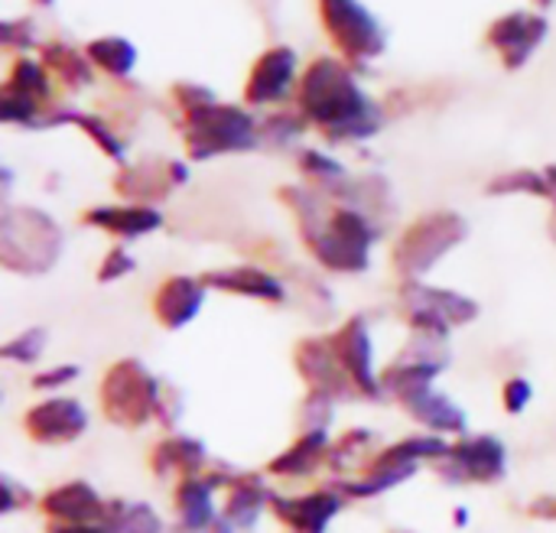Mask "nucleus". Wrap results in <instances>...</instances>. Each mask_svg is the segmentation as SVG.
<instances>
[{
  "mask_svg": "<svg viewBox=\"0 0 556 533\" xmlns=\"http://www.w3.org/2000/svg\"><path fill=\"white\" fill-rule=\"evenodd\" d=\"M296 101L303 117L316 124L332 143L368 140L384 124L381 107L365 94L355 72L332 55L316 59L303 72Z\"/></svg>",
  "mask_w": 556,
  "mask_h": 533,
  "instance_id": "f257e3e1",
  "label": "nucleus"
},
{
  "mask_svg": "<svg viewBox=\"0 0 556 533\" xmlns=\"http://www.w3.org/2000/svg\"><path fill=\"white\" fill-rule=\"evenodd\" d=\"M182 140H186V150L192 160H212V156H225V153L254 150L261 140V127L244 107L208 101L202 107L186 111Z\"/></svg>",
  "mask_w": 556,
  "mask_h": 533,
  "instance_id": "f03ea898",
  "label": "nucleus"
},
{
  "mask_svg": "<svg viewBox=\"0 0 556 533\" xmlns=\"http://www.w3.org/2000/svg\"><path fill=\"white\" fill-rule=\"evenodd\" d=\"M329 39L339 46L345 62L368 65L388 49V29L362 0H316Z\"/></svg>",
  "mask_w": 556,
  "mask_h": 533,
  "instance_id": "7ed1b4c3",
  "label": "nucleus"
},
{
  "mask_svg": "<svg viewBox=\"0 0 556 533\" xmlns=\"http://www.w3.org/2000/svg\"><path fill=\"white\" fill-rule=\"evenodd\" d=\"M104 414L121 427H140L160 407V384L137 361H121L101 384Z\"/></svg>",
  "mask_w": 556,
  "mask_h": 533,
  "instance_id": "20e7f679",
  "label": "nucleus"
},
{
  "mask_svg": "<svg viewBox=\"0 0 556 533\" xmlns=\"http://www.w3.org/2000/svg\"><path fill=\"white\" fill-rule=\"evenodd\" d=\"M463 238H466V221L459 215H453V212L427 215L407 228V234L401 238V244L394 251V264L401 267V274H410V277L427 274Z\"/></svg>",
  "mask_w": 556,
  "mask_h": 533,
  "instance_id": "39448f33",
  "label": "nucleus"
},
{
  "mask_svg": "<svg viewBox=\"0 0 556 533\" xmlns=\"http://www.w3.org/2000/svg\"><path fill=\"white\" fill-rule=\"evenodd\" d=\"M551 23L544 13H531V10H511L498 20H492L485 42L498 52L502 65L508 72H518L531 62V55L538 52V46L547 39Z\"/></svg>",
  "mask_w": 556,
  "mask_h": 533,
  "instance_id": "423d86ee",
  "label": "nucleus"
},
{
  "mask_svg": "<svg viewBox=\"0 0 556 533\" xmlns=\"http://www.w3.org/2000/svg\"><path fill=\"white\" fill-rule=\"evenodd\" d=\"M296 81V52L290 46H270L251 65L244 98L248 104H277L290 94Z\"/></svg>",
  "mask_w": 556,
  "mask_h": 533,
  "instance_id": "0eeeda50",
  "label": "nucleus"
},
{
  "mask_svg": "<svg viewBox=\"0 0 556 533\" xmlns=\"http://www.w3.org/2000/svg\"><path fill=\"white\" fill-rule=\"evenodd\" d=\"M85 427H88L85 407L68 397H49L26 414V430L36 443H52V446L72 443L75 436L85 433Z\"/></svg>",
  "mask_w": 556,
  "mask_h": 533,
  "instance_id": "6e6552de",
  "label": "nucleus"
},
{
  "mask_svg": "<svg viewBox=\"0 0 556 533\" xmlns=\"http://www.w3.org/2000/svg\"><path fill=\"white\" fill-rule=\"evenodd\" d=\"M407 303L414 306V326L430 329L437 335L446 326H459L476 316V303H469L456 293H443V290H414L407 296Z\"/></svg>",
  "mask_w": 556,
  "mask_h": 533,
  "instance_id": "1a4fd4ad",
  "label": "nucleus"
},
{
  "mask_svg": "<svg viewBox=\"0 0 556 533\" xmlns=\"http://www.w3.org/2000/svg\"><path fill=\"white\" fill-rule=\"evenodd\" d=\"M453 472L472 482H498L505 475V446L492 436H476L446 453Z\"/></svg>",
  "mask_w": 556,
  "mask_h": 533,
  "instance_id": "9d476101",
  "label": "nucleus"
},
{
  "mask_svg": "<svg viewBox=\"0 0 556 533\" xmlns=\"http://www.w3.org/2000/svg\"><path fill=\"white\" fill-rule=\"evenodd\" d=\"M332 352L342 365V371L368 394H378V381H375V368H371V342L368 332L362 329L358 319H352L332 342Z\"/></svg>",
  "mask_w": 556,
  "mask_h": 533,
  "instance_id": "9b49d317",
  "label": "nucleus"
},
{
  "mask_svg": "<svg viewBox=\"0 0 556 533\" xmlns=\"http://www.w3.org/2000/svg\"><path fill=\"white\" fill-rule=\"evenodd\" d=\"M186 166L176 160H163V163H140V166H127L117 176V192L134 195V199H153V195H166L173 186L186 182Z\"/></svg>",
  "mask_w": 556,
  "mask_h": 533,
  "instance_id": "f8f14e48",
  "label": "nucleus"
},
{
  "mask_svg": "<svg viewBox=\"0 0 556 533\" xmlns=\"http://www.w3.org/2000/svg\"><path fill=\"white\" fill-rule=\"evenodd\" d=\"M42 508L52 518H59L62 524H88L94 518H104V502L85 482H72V485H62V488L49 492Z\"/></svg>",
  "mask_w": 556,
  "mask_h": 533,
  "instance_id": "ddd939ff",
  "label": "nucleus"
},
{
  "mask_svg": "<svg viewBox=\"0 0 556 533\" xmlns=\"http://www.w3.org/2000/svg\"><path fill=\"white\" fill-rule=\"evenodd\" d=\"M202 306V287L189 277H173L160 287L156 300H153V309L156 316L163 319V326L169 329H179L186 326Z\"/></svg>",
  "mask_w": 556,
  "mask_h": 533,
  "instance_id": "4468645a",
  "label": "nucleus"
},
{
  "mask_svg": "<svg viewBox=\"0 0 556 533\" xmlns=\"http://www.w3.org/2000/svg\"><path fill=\"white\" fill-rule=\"evenodd\" d=\"M85 221L121 238H140L160 228L163 218L156 208H147V205H121V208H91L85 212Z\"/></svg>",
  "mask_w": 556,
  "mask_h": 533,
  "instance_id": "2eb2a0df",
  "label": "nucleus"
},
{
  "mask_svg": "<svg viewBox=\"0 0 556 533\" xmlns=\"http://www.w3.org/2000/svg\"><path fill=\"white\" fill-rule=\"evenodd\" d=\"M339 508H342V502L326 492L296 498V502H277V515L296 533H323L326 524L339 515Z\"/></svg>",
  "mask_w": 556,
  "mask_h": 533,
  "instance_id": "dca6fc26",
  "label": "nucleus"
},
{
  "mask_svg": "<svg viewBox=\"0 0 556 533\" xmlns=\"http://www.w3.org/2000/svg\"><path fill=\"white\" fill-rule=\"evenodd\" d=\"M42 65L49 68V72H55L68 88H88L91 81H94V65H91V59L85 55V52H78L75 46H68V42H46L42 49Z\"/></svg>",
  "mask_w": 556,
  "mask_h": 533,
  "instance_id": "f3484780",
  "label": "nucleus"
},
{
  "mask_svg": "<svg viewBox=\"0 0 556 533\" xmlns=\"http://www.w3.org/2000/svg\"><path fill=\"white\" fill-rule=\"evenodd\" d=\"M85 55L91 59L94 68L114 78H127L137 65V46L124 36H98L85 46Z\"/></svg>",
  "mask_w": 556,
  "mask_h": 533,
  "instance_id": "a211bd4d",
  "label": "nucleus"
},
{
  "mask_svg": "<svg viewBox=\"0 0 556 533\" xmlns=\"http://www.w3.org/2000/svg\"><path fill=\"white\" fill-rule=\"evenodd\" d=\"M205 283L212 287H222V290H235V293H244V296H257V300H283V287L267 277L264 270H254V267H238V270H222V274H212L205 277Z\"/></svg>",
  "mask_w": 556,
  "mask_h": 533,
  "instance_id": "6ab92c4d",
  "label": "nucleus"
},
{
  "mask_svg": "<svg viewBox=\"0 0 556 533\" xmlns=\"http://www.w3.org/2000/svg\"><path fill=\"white\" fill-rule=\"evenodd\" d=\"M404 404H407L410 414H414L417 420H424L430 430H463V427H466V414H463L459 407H453L446 397L430 394V388H427V391H417V394H410V397H404Z\"/></svg>",
  "mask_w": 556,
  "mask_h": 533,
  "instance_id": "aec40b11",
  "label": "nucleus"
},
{
  "mask_svg": "<svg viewBox=\"0 0 556 533\" xmlns=\"http://www.w3.org/2000/svg\"><path fill=\"white\" fill-rule=\"evenodd\" d=\"M52 124H75V127H81L111 160H124V143L111 134V127L101 120V117H91V114H81V111H55V114H49L39 127H52Z\"/></svg>",
  "mask_w": 556,
  "mask_h": 533,
  "instance_id": "412c9836",
  "label": "nucleus"
},
{
  "mask_svg": "<svg viewBox=\"0 0 556 533\" xmlns=\"http://www.w3.org/2000/svg\"><path fill=\"white\" fill-rule=\"evenodd\" d=\"M176 502H179V515H182L186 531H208V521H212V488L205 482L186 479L179 495H176Z\"/></svg>",
  "mask_w": 556,
  "mask_h": 533,
  "instance_id": "4be33fe9",
  "label": "nucleus"
},
{
  "mask_svg": "<svg viewBox=\"0 0 556 533\" xmlns=\"http://www.w3.org/2000/svg\"><path fill=\"white\" fill-rule=\"evenodd\" d=\"M7 85H13V88L26 91V94H29V98H36L39 104H42V101H49V94H52L49 68H46L42 62H36V59H26V55L13 62V68H10V75H7Z\"/></svg>",
  "mask_w": 556,
  "mask_h": 533,
  "instance_id": "5701e85b",
  "label": "nucleus"
},
{
  "mask_svg": "<svg viewBox=\"0 0 556 533\" xmlns=\"http://www.w3.org/2000/svg\"><path fill=\"white\" fill-rule=\"evenodd\" d=\"M323 446H326L323 430H319V433H309V436H303L290 453H283V456L270 466V472H280V475H306V472L316 466V459L323 456Z\"/></svg>",
  "mask_w": 556,
  "mask_h": 533,
  "instance_id": "b1692460",
  "label": "nucleus"
},
{
  "mask_svg": "<svg viewBox=\"0 0 556 533\" xmlns=\"http://www.w3.org/2000/svg\"><path fill=\"white\" fill-rule=\"evenodd\" d=\"M39 101L36 98H29L26 91H20V88H13V85H7L3 81V88H0V117H3V124H20V127H39Z\"/></svg>",
  "mask_w": 556,
  "mask_h": 533,
  "instance_id": "393cba45",
  "label": "nucleus"
},
{
  "mask_svg": "<svg viewBox=\"0 0 556 533\" xmlns=\"http://www.w3.org/2000/svg\"><path fill=\"white\" fill-rule=\"evenodd\" d=\"M489 192L492 195H511V192H531V195H554L551 182L544 173H534V169H515V173H505L498 179L489 182Z\"/></svg>",
  "mask_w": 556,
  "mask_h": 533,
  "instance_id": "a878e982",
  "label": "nucleus"
},
{
  "mask_svg": "<svg viewBox=\"0 0 556 533\" xmlns=\"http://www.w3.org/2000/svg\"><path fill=\"white\" fill-rule=\"evenodd\" d=\"M202 459H205V453H202V446H199V443H192V440H169V443H163V446H160V453H156L153 466H160V469L176 466V469L192 472Z\"/></svg>",
  "mask_w": 556,
  "mask_h": 533,
  "instance_id": "bb28decb",
  "label": "nucleus"
},
{
  "mask_svg": "<svg viewBox=\"0 0 556 533\" xmlns=\"http://www.w3.org/2000/svg\"><path fill=\"white\" fill-rule=\"evenodd\" d=\"M160 518L147 508V505H130L124 511H117V518L111 521V533H160Z\"/></svg>",
  "mask_w": 556,
  "mask_h": 533,
  "instance_id": "cd10ccee",
  "label": "nucleus"
},
{
  "mask_svg": "<svg viewBox=\"0 0 556 533\" xmlns=\"http://www.w3.org/2000/svg\"><path fill=\"white\" fill-rule=\"evenodd\" d=\"M300 166H303L306 176H313V182H323V186H339L345 179L342 163H336L332 156H326L319 150H306L303 160H300Z\"/></svg>",
  "mask_w": 556,
  "mask_h": 533,
  "instance_id": "c85d7f7f",
  "label": "nucleus"
},
{
  "mask_svg": "<svg viewBox=\"0 0 556 533\" xmlns=\"http://www.w3.org/2000/svg\"><path fill=\"white\" fill-rule=\"evenodd\" d=\"M261 511V488L254 482H241L231 495V505H228V518L235 524H251Z\"/></svg>",
  "mask_w": 556,
  "mask_h": 533,
  "instance_id": "c756f323",
  "label": "nucleus"
},
{
  "mask_svg": "<svg viewBox=\"0 0 556 533\" xmlns=\"http://www.w3.org/2000/svg\"><path fill=\"white\" fill-rule=\"evenodd\" d=\"M303 134V120L300 117H290V114H274L261 124V137L283 147V143H293L296 137Z\"/></svg>",
  "mask_w": 556,
  "mask_h": 533,
  "instance_id": "7c9ffc66",
  "label": "nucleus"
},
{
  "mask_svg": "<svg viewBox=\"0 0 556 533\" xmlns=\"http://www.w3.org/2000/svg\"><path fill=\"white\" fill-rule=\"evenodd\" d=\"M42 342H46L42 329H29V332H23L20 339L7 342L3 358H10V361H33V358L42 355Z\"/></svg>",
  "mask_w": 556,
  "mask_h": 533,
  "instance_id": "2f4dec72",
  "label": "nucleus"
},
{
  "mask_svg": "<svg viewBox=\"0 0 556 533\" xmlns=\"http://www.w3.org/2000/svg\"><path fill=\"white\" fill-rule=\"evenodd\" d=\"M33 23L29 20H3L0 26V39L7 49H29L33 46Z\"/></svg>",
  "mask_w": 556,
  "mask_h": 533,
  "instance_id": "473e14b6",
  "label": "nucleus"
},
{
  "mask_svg": "<svg viewBox=\"0 0 556 533\" xmlns=\"http://www.w3.org/2000/svg\"><path fill=\"white\" fill-rule=\"evenodd\" d=\"M173 94H176V101H179L182 114H186V111H192V107H202V104L215 101V91H212V88H205V85H192V81H179V85H173Z\"/></svg>",
  "mask_w": 556,
  "mask_h": 533,
  "instance_id": "72a5a7b5",
  "label": "nucleus"
},
{
  "mask_svg": "<svg viewBox=\"0 0 556 533\" xmlns=\"http://www.w3.org/2000/svg\"><path fill=\"white\" fill-rule=\"evenodd\" d=\"M127 270H134V257H130L127 251L114 248V251L108 254V261L101 264V280H117V277H124Z\"/></svg>",
  "mask_w": 556,
  "mask_h": 533,
  "instance_id": "f704fd0d",
  "label": "nucleus"
},
{
  "mask_svg": "<svg viewBox=\"0 0 556 533\" xmlns=\"http://www.w3.org/2000/svg\"><path fill=\"white\" fill-rule=\"evenodd\" d=\"M528 401H531V384H528L525 378H515V381L505 388V407H508L511 414H521V410L528 407Z\"/></svg>",
  "mask_w": 556,
  "mask_h": 533,
  "instance_id": "c9c22d12",
  "label": "nucleus"
},
{
  "mask_svg": "<svg viewBox=\"0 0 556 533\" xmlns=\"http://www.w3.org/2000/svg\"><path fill=\"white\" fill-rule=\"evenodd\" d=\"M75 375H78L75 368H55V371H46L42 378H36L33 384H36V388H55V384H65V381H72Z\"/></svg>",
  "mask_w": 556,
  "mask_h": 533,
  "instance_id": "e433bc0d",
  "label": "nucleus"
},
{
  "mask_svg": "<svg viewBox=\"0 0 556 533\" xmlns=\"http://www.w3.org/2000/svg\"><path fill=\"white\" fill-rule=\"evenodd\" d=\"M55 533H108L101 528H91V524H59Z\"/></svg>",
  "mask_w": 556,
  "mask_h": 533,
  "instance_id": "4c0bfd02",
  "label": "nucleus"
},
{
  "mask_svg": "<svg viewBox=\"0 0 556 533\" xmlns=\"http://www.w3.org/2000/svg\"><path fill=\"white\" fill-rule=\"evenodd\" d=\"M544 176H547V182H551V189H554V199H556V163L544 169Z\"/></svg>",
  "mask_w": 556,
  "mask_h": 533,
  "instance_id": "58836bf2",
  "label": "nucleus"
},
{
  "mask_svg": "<svg viewBox=\"0 0 556 533\" xmlns=\"http://www.w3.org/2000/svg\"><path fill=\"white\" fill-rule=\"evenodd\" d=\"M534 3H538V7H541V10H547V7H554L556 0H534Z\"/></svg>",
  "mask_w": 556,
  "mask_h": 533,
  "instance_id": "ea45409f",
  "label": "nucleus"
},
{
  "mask_svg": "<svg viewBox=\"0 0 556 533\" xmlns=\"http://www.w3.org/2000/svg\"><path fill=\"white\" fill-rule=\"evenodd\" d=\"M33 3H39V7H52L55 0H33Z\"/></svg>",
  "mask_w": 556,
  "mask_h": 533,
  "instance_id": "a19ab883",
  "label": "nucleus"
},
{
  "mask_svg": "<svg viewBox=\"0 0 556 533\" xmlns=\"http://www.w3.org/2000/svg\"><path fill=\"white\" fill-rule=\"evenodd\" d=\"M551 231H554V238H556V212H554V225H551Z\"/></svg>",
  "mask_w": 556,
  "mask_h": 533,
  "instance_id": "79ce46f5",
  "label": "nucleus"
}]
</instances>
